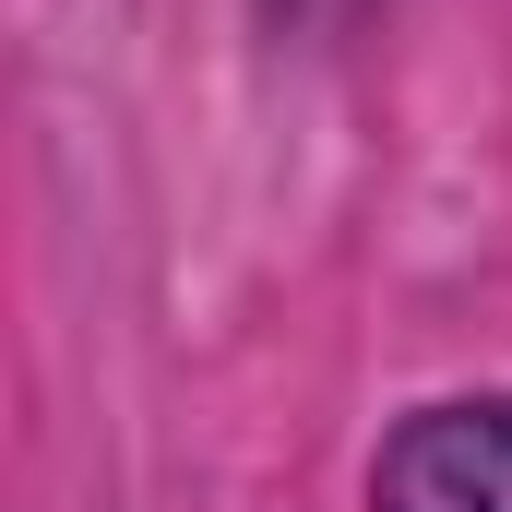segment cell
I'll return each mask as SVG.
<instances>
[{
	"label": "cell",
	"mask_w": 512,
	"mask_h": 512,
	"mask_svg": "<svg viewBox=\"0 0 512 512\" xmlns=\"http://www.w3.org/2000/svg\"><path fill=\"white\" fill-rule=\"evenodd\" d=\"M370 512H512V393L405 417L370 477Z\"/></svg>",
	"instance_id": "obj_1"
}]
</instances>
